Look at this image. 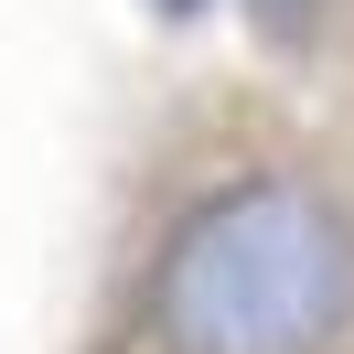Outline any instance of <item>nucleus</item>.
Returning a JSON list of instances; mask_svg holds the SVG:
<instances>
[{
    "label": "nucleus",
    "instance_id": "7ed1b4c3",
    "mask_svg": "<svg viewBox=\"0 0 354 354\" xmlns=\"http://www.w3.org/2000/svg\"><path fill=\"white\" fill-rule=\"evenodd\" d=\"M161 11H172V22H194V11H204V0H161Z\"/></svg>",
    "mask_w": 354,
    "mask_h": 354
},
{
    "label": "nucleus",
    "instance_id": "f257e3e1",
    "mask_svg": "<svg viewBox=\"0 0 354 354\" xmlns=\"http://www.w3.org/2000/svg\"><path fill=\"white\" fill-rule=\"evenodd\" d=\"M354 311V236L311 183H225L151 268L161 354H322Z\"/></svg>",
    "mask_w": 354,
    "mask_h": 354
},
{
    "label": "nucleus",
    "instance_id": "f03ea898",
    "mask_svg": "<svg viewBox=\"0 0 354 354\" xmlns=\"http://www.w3.org/2000/svg\"><path fill=\"white\" fill-rule=\"evenodd\" d=\"M247 22H258L268 44H301V32H311V0H247Z\"/></svg>",
    "mask_w": 354,
    "mask_h": 354
}]
</instances>
